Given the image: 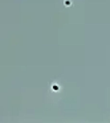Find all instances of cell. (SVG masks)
<instances>
[{"label":"cell","instance_id":"obj_2","mask_svg":"<svg viewBox=\"0 0 110 123\" xmlns=\"http://www.w3.org/2000/svg\"><path fill=\"white\" fill-rule=\"evenodd\" d=\"M64 6L65 7H70L72 6V0H64Z\"/></svg>","mask_w":110,"mask_h":123},{"label":"cell","instance_id":"obj_1","mask_svg":"<svg viewBox=\"0 0 110 123\" xmlns=\"http://www.w3.org/2000/svg\"><path fill=\"white\" fill-rule=\"evenodd\" d=\"M58 90H60V85H58V83H56V82L52 83V91H58Z\"/></svg>","mask_w":110,"mask_h":123}]
</instances>
